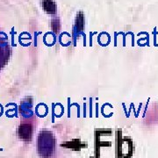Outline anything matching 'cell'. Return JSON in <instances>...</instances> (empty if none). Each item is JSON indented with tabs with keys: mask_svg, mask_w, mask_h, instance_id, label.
I'll return each mask as SVG.
<instances>
[{
	"mask_svg": "<svg viewBox=\"0 0 158 158\" xmlns=\"http://www.w3.org/2000/svg\"><path fill=\"white\" fill-rule=\"evenodd\" d=\"M44 8L47 11L49 9V13H54L56 11V4L53 0H44Z\"/></svg>",
	"mask_w": 158,
	"mask_h": 158,
	"instance_id": "3",
	"label": "cell"
},
{
	"mask_svg": "<svg viewBox=\"0 0 158 158\" xmlns=\"http://www.w3.org/2000/svg\"><path fill=\"white\" fill-rule=\"evenodd\" d=\"M33 135V125L31 123H23L19 129V135L24 141H30Z\"/></svg>",
	"mask_w": 158,
	"mask_h": 158,
	"instance_id": "2",
	"label": "cell"
},
{
	"mask_svg": "<svg viewBox=\"0 0 158 158\" xmlns=\"http://www.w3.org/2000/svg\"><path fill=\"white\" fill-rule=\"evenodd\" d=\"M38 153L41 158H51L56 149V139L48 131L40 132L38 137Z\"/></svg>",
	"mask_w": 158,
	"mask_h": 158,
	"instance_id": "1",
	"label": "cell"
}]
</instances>
